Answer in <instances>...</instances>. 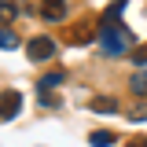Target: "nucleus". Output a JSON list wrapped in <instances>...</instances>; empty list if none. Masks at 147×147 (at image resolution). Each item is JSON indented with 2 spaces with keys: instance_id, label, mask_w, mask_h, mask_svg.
Instances as JSON below:
<instances>
[{
  "instance_id": "obj_1",
  "label": "nucleus",
  "mask_w": 147,
  "mask_h": 147,
  "mask_svg": "<svg viewBox=\"0 0 147 147\" xmlns=\"http://www.w3.org/2000/svg\"><path fill=\"white\" fill-rule=\"evenodd\" d=\"M96 44L103 48V55H110V59H118V55L129 52V44H132V33H129L121 22H99V37H96Z\"/></svg>"
},
{
  "instance_id": "obj_2",
  "label": "nucleus",
  "mask_w": 147,
  "mask_h": 147,
  "mask_svg": "<svg viewBox=\"0 0 147 147\" xmlns=\"http://www.w3.org/2000/svg\"><path fill=\"white\" fill-rule=\"evenodd\" d=\"M26 55H30L33 63H44V59H52V55H55V40H52V37H33L30 48H26Z\"/></svg>"
},
{
  "instance_id": "obj_3",
  "label": "nucleus",
  "mask_w": 147,
  "mask_h": 147,
  "mask_svg": "<svg viewBox=\"0 0 147 147\" xmlns=\"http://www.w3.org/2000/svg\"><path fill=\"white\" fill-rule=\"evenodd\" d=\"M22 110V96L18 92H0V121H11Z\"/></svg>"
},
{
  "instance_id": "obj_4",
  "label": "nucleus",
  "mask_w": 147,
  "mask_h": 147,
  "mask_svg": "<svg viewBox=\"0 0 147 147\" xmlns=\"http://www.w3.org/2000/svg\"><path fill=\"white\" fill-rule=\"evenodd\" d=\"M40 15L48 22H63L66 18V0H40Z\"/></svg>"
},
{
  "instance_id": "obj_5",
  "label": "nucleus",
  "mask_w": 147,
  "mask_h": 147,
  "mask_svg": "<svg viewBox=\"0 0 147 147\" xmlns=\"http://www.w3.org/2000/svg\"><path fill=\"white\" fill-rule=\"evenodd\" d=\"M92 110L96 114H118V103L110 96H99V99H92Z\"/></svg>"
},
{
  "instance_id": "obj_6",
  "label": "nucleus",
  "mask_w": 147,
  "mask_h": 147,
  "mask_svg": "<svg viewBox=\"0 0 147 147\" xmlns=\"http://www.w3.org/2000/svg\"><path fill=\"white\" fill-rule=\"evenodd\" d=\"M129 88H132V96H147V70L132 74V81H129Z\"/></svg>"
},
{
  "instance_id": "obj_7",
  "label": "nucleus",
  "mask_w": 147,
  "mask_h": 147,
  "mask_svg": "<svg viewBox=\"0 0 147 147\" xmlns=\"http://www.w3.org/2000/svg\"><path fill=\"white\" fill-rule=\"evenodd\" d=\"M88 144L92 147H110V144H114V132H92Z\"/></svg>"
},
{
  "instance_id": "obj_8",
  "label": "nucleus",
  "mask_w": 147,
  "mask_h": 147,
  "mask_svg": "<svg viewBox=\"0 0 147 147\" xmlns=\"http://www.w3.org/2000/svg\"><path fill=\"white\" fill-rule=\"evenodd\" d=\"M59 85H63V74L55 70V74H44V77H40V85H37V88H59Z\"/></svg>"
},
{
  "instance_id": "obj_9",
  "label": "nucleus",
  "mask_w": 147,
  "mask_h": 147,
  "mask_svg": "<svg viewBox=\"0 0 147 147\" xmlns=\"http://www.w3.org/2000/svg\"><path fill=\"white\" fill-rule=\"evenodd\" d=\"M18 15V7L11 4V0H0V22H11V18Z\"/></svg>"
},
{
  "instance_id": "obj_10",
  "label": "nucleus",
  "mask_w": 147,
  "mask_h": 147,
  "mask_svg": "<svg viewBox=\"0 0 147 147\" xmlns=\"http://www.w3.org/2000/svg\"><path fill=\"white\" fill-rule=\"evenodd\" d=\"M15 44H18V37L11 33V30H0V48H4V52H11Z\"/></svg>"
},
{
  "instance_id": "obj_11",
  "label": "nucleus",
  "mask_w": 147,
  "mask_h": 147,
  "mask_svg": "<svg viewBox=\"0 0 147 147\" xmlns=\"http://www.w3.org/2000/svg\"><path fill=\"white\" fill-rule=\"evenodd\" d=\"M121 11H125V0H114V4L107 7V22H118V15H121Z\"/></svg>"
},
{
  "instance_id": "obj_12",
  "label": "nucleus",
  "mask_w": 147,
  "mask_h": 147,
  "mask_svg": "<svg viewBox=\"0 0 147 147\" xmlns=\"http://www.w3.org/2000/svg\"><path fill=\"white\" fill-rule=\"evenodd\" d=\"M37 96H40V107H59V99L52 96V88H37Z\"/></svg>"
},
{
  "instance_id": "obj_13",
  "label": "nucleus",
  "mask_w": 147,
  "mask_h": 147,
  "mask_svg": "<svg viewBox=\"0 0 147 147\" xmlns=\"http://www.w3.org/2000/svg\"><path fill=\"white\" fill-rule=\"evenodd\" d=\"M74 40H77V44H85V40H92V26H88V22L74 30Z\"/></svg>"
},
{
  "instance_id": "obj_14",
  "label": "nucleus",
  "mask_w": 147,
  "mask_h": 147,
  "mask_svg": "<svg viewBox=\"0 0 147 147\" xmlns=\"http://www.w3.org/2000/svg\"><path fill=\"white\" fill-rule=\"evenodd\" d=\"M132 63H136V66H147V44H144V48H136V52H132Z\"/></svg>"
},
{
  "instance_id": "obj_15",
  "label": "nucleus",
  "mask_w": 147,
  "mask_h": 147,
  "mask_svg": "<svg viewBox=\"0 0 147 147\" xmlns=\"http://www.w3.org/2000/svg\"><path fill=\"white\" fill-rule=\"evenodd\" d=\"M129 147H147V136H132V140H129Z\"/></svg>"
}]
</instances>
